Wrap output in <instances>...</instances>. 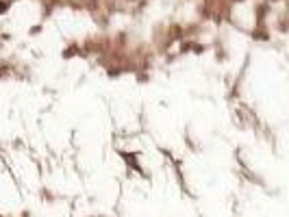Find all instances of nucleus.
Masks as SVG:
<instances>
[{
    "label": "nucleus",
    "mask_w": 289,
    "mask_h": 217,
    "mask_svg": "<svg viewBox=\"0 0 289 217\" xmlns=\"http://www.w3.org/2000/svg\"><path fill=\"white\" fill-rule=\"evenodd\" d=\"M4 11H7V4H4V2H0V13H4Z\"/></svg>",
    "instance_id": "f257e3e1"
}]
</instances>
